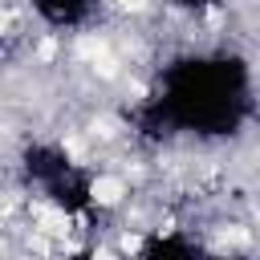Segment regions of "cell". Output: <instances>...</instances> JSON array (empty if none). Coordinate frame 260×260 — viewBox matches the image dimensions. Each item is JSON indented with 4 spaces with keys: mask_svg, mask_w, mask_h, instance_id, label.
<instances>
[{
    "mask_svg": "<svg viewBox=\"0 0 260 260\" xmlns=\"http://www.w3.org/2000/svg\"><path fill=\"white\" fill-rule=\"evenodd\" d=\"M122 195H126V183H122L118 175H98V179L89 183V199H93L98 207H118Z\"/></svg>",
    "mask_w": 260,
    "mask_h": 260,
    "instance_id": "6da1fadb",
    "label": "cell"
},
{
    "mask_svg": "<svg viewBox=\"0 0 260 260\" xmlns=\"http://www.w3.org/2000/svg\"><path fill=\"white\" fill-rule=\"evenodd\" d=\"M77 57H85L89 65L93 61H102V57H110V45H106V37H98V32H85V37H77Z\"/></svg>",
    "mask_w": 260,
    "mask_h": 260,
    "instance_id": "7a4b0ae2",
    "label": "cell"
},
{
    "mask_svg": "<svg viewBox=\"0 0 260 260\" xmlns=\"http://www.w3.org/2000/svg\"><path fill=\"white\" fill-rule=\"evenodd\" d=\"M41 232H49V236H61V232H69V219H65L57 207H41Z\"/></svg>",
    "mask_w": 260,
    "mask_h": 260,
    "instance_id": "3957f363",
    "label": "cell"
},
{
    "mask_svg": "<svg viewBox=\"0 0 260 260\" xmlns=\"http://www.w3.org/2000/svg\"><path fill=\"white\" fill-rule=\"evenodd\" d=\"M93 73L110 81V77H118V61H114V57H102V61H93Z\"/></svg>",
    "mask_w": 260,
    "mask_h": 260,
    "instance_id": "277c9868",
    "label": "cell"
},
{
    "mask_svg": "<svg viewBox=\"0 0 260 260\" xmlns=\"http://www.w3.org/2000/svg\"><path fill=\"white\" fill-rule=\"evenodd\" d=\"M93 134H102V138H114V134H118V126H114L110 118H98V122H93Z\"/></svg>",
    "mask_w": 260,
    "mask_h": 260,
    "instance_id": "5b68a950",
    "label": "cell"
},
{
    "mask_svg": "<svg viewBox=\"0 0 260 260\" xmlns=\"http://www.w3.org/2000/svg\"><path fill=\"white\" fill-rule=\"evenodd\" d=\"M118 8H126V12H142L146 0H118Z\"/></svg>",
    "mask_w": 260,
    "mask_h": 260,
    "instance_id": "8992f818",
    "label": "cell"
}]
</instances>
